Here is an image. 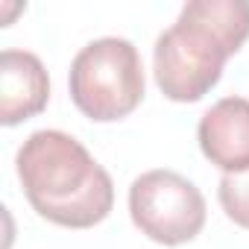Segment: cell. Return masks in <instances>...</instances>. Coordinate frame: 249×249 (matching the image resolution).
<instances>
[{"label": "cell", "instance_id": "obj_1", "mask_svg": "<svg viewBox=\"0 0 249 249\" xmlns=\"http://www.w3.org/2000/svg\"><path fill=\"white\" fill-rule=\"evenodd\" d=\"M15 170L36 214L53 226L94 229L114 208L108 170L68 132H33L15 156Z\"/></svg>", "mask_w": 249, "mask_h": 249}, {"label": "cell", "instance_id": "obj_2", "mask_svg": "<svg viewBox=\"0 0 249 249\" xmlns=\"http://www.w3.org/2000/svg\"><path fill=\"white\" fill-rule=\"evenodd\" d=\"M73 106L94 123H114L129 117L147 94L141 53L129 38L106 36L85 44L68 73Z\"/></svg>", "mask_w": 249, "mask_h": 249}, {"label": "cell", "instance_id": "obj_3", "mask_svg": "<svg viewBox=\"0 0 249 249\" xmlns=\"http://www.w3.org/2000/svg\"><path fill=\"white\" fill-rule=\"evenodd\" d=\"M229 59L226 44L205 24L182 12L179 21L156 38L153 76L167 100L196 103L220 82Z\"/></svg>", "mask_w": 249, "mask_h": 249}, {"label": "cell", "instance_id": "obj_4", "mask_svg": "<svg viewBox=\"0 0 249 249\" xmlns=\"http://www.w3.org/2000/svg\"><path fill=\"white\" fill-rule=\"evenodd\" d=\"M202 191L176 170H147L129 188V217L141 234L161 246L191 243L205 229Z\"/></svg>", "mask_w": 249, "mask_h": 249}, {"label": "cell", "instance_id": "obj_5", "mask_svg": "<svg viewBox=\"0 0 249 249\" xmlns=\"http://www.w3.org/2000/svg\"><path fill=\"white\" fill-rule=\"evenodd\" d=\"M199 150L223 176L249 173V100L223 97L199 120Z\"/></svg>", "mask_w": 249, "mask_h": 249}, {"label": "cell", "instance_id": "obj_6", "mask_svg": "<svg viewBox=\"0 0 249 249\" xmlns=\"http://www.w3.org/2000/svg\"><path fill=\"white\" fill-rule=\"evenodd\" d=\"M50 103V76L30 50L6 47L0 53V123H18L41 114Z\"/></svg>", "mask_w": 249, "mask_h": 249}, {"label": "cell", "instance_id": "obj_7", "mask_svg": "<svg viewBox=\"0 0 249 249\" xmlns=\"http://www.w3.org/2000/svg\"><path fill=\"white\" fill-rule=\"evenodd\" d=\"M182 12L205 24L234 56L249 41V3L246 0H191Z\"/></svg>", "mask_w": 249, "mask_h": 249}, {"label": "cell", "instance_id": "obj_8", "mask_svg": "<svg viewBox=\"0 0 249 249\" xmlns=\"http://www.w3.org/2000/svg\"><path fill=\"white\" fill-rule=\"evenodd\" d=\"M217 199L234 226L249 229V173L223 176L217 185Z\"/></svg>", "mask_w": 249, "mask_h": 249}]
</instances>
